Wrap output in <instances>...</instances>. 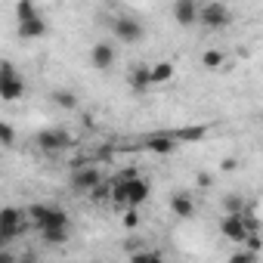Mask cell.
Returning <instances> with one entry per match:
<instances>
[{
    "mask_svg": "<svg viewBox=\"0 0 263 263\" xmlns=\"http://www.w3.org/2000/svg\"><path fill=\"white\" fill-rule=\"evenodd\" d=\"M99 183H102V174H99L96 167H81V171L71 174V186L81 189V192H90V189H96Z\"/></svg>",
    "mask_w": 263,
    "mask_h": 263,
    "instance_id": "cell-9",
    "label": "cell"
},
{
    "mask_svg": "<svg viewBox=\"0 0 263 263\" xmlns=\"http://www.w3.org/2000/svg\"><path fill=\"white\" fill-rule=\"evenodd\" d=\"M174 19H177V25H195L198 22V4L195 0H177L174 4Z\"/></svg>",
    "mask_w": 263,
    "mask_h": 263,
    "instance_id": "cell-10",
    "label": "cell"
},
{
    "mask_svg": "<svg viewBox=\"0 0 263 263\" xmlns=\"http://www.w3.org/2000/svg\"><path fill=\"white\" fill-rule=\"evenodd\" d=\"M25 93V81L22 71L10 62V59H0V99L4 102H16Z\"/></svg>",
    "mask_w": 263,
    "mask_h": 263,
    "instance_id": "cell-2",
    "label": "cell"
},
{
    "mask_svg": "<svg viewBox=\"0 0 263 263\" xmlns=\"http://www.w3.org/2000/svg\"><path fill=\"white\" fill-rule=\"evenodd\" d=\"M41 238L47 245H65L68 241V229H47V232H41Z\"/></svg>",
    "mask_w": 263,
    "mask_h": 263,
    "instance_id": "cell-20",
    "label": "cell"
},
{
    "mask_svg": "<svg viewBox=\"0 0 263 263\" xmlns=\"http://www.w3.org/2000/svg\"><path fill=\"white\" fill-rule=\"evenodd\" d=\"M93 263H102V260H93Z\"/></svg>",
    "mask_w": 263,
    "mask_h": 263,
    "instance_id": "cell-32",
    "label": "cell"
},
{
    "mask_svg": "<svg viewBox=\"0 0 263 263\" xmlns=\"http://www.w3.org/2000/svg\"><path fill=\"white\" fill-rule=\"evenodd\" d=\"M13 143H16V130H13V124L0 121V146H13Z\"/></svg>",
    "mask_w": 263,
    "mask_h": 263,
    "instance_id": "cell-21",
    "label": "cell"
},
{
    "mask_svg": "<svg viewBox=\"0 0 263 263\" xmlns=\"http://www.w3.org/2000/svg\"><path fill=\"white\" fill-rule=\"evenodd\" d=\"M130 87H134V90L152 87V81H149V65H137L134 71H130Z\"/></svg>",
    "mask_w": 263,
    "mask_h": 263,
    "instance_id": "cell-16",
    "label": "cell"
},
{
    "mask_svg": "<svg viewBox=\"0 0 263 263\" xmlns=\"http://www.w3.org/2000/svg\"><path fill=\"white\" fill-rule=\"evenodd\" d=\"M28 220L37 232H47V229H68V214L62 208H50V204H31L28 211Z\"/></svg>",
    "mask_w": 263,
    "mask_h": 263,
    "instance_id": "cell-1",
    "label": "cell"
},
{
    "mask_svg": "<svg viewBox=\"0 0 263 263\" xmlns=\"http://www.w3.org/2000/svg\"><path fill=\"white\" fill-rule=\"evenodd\" d=\"M16 263H41V257H37L34 251H25V254H19V257H16Z\"/></svg>",
    "mask_w": 263,
    "mask_h": 263,
    "instance_id": "cell-27",
    "label": "cell"
},
{
    "mask_svg": "<svg viewBox=\"0 0 263 263\" xmlns=\"http://www.w3.org/2000/svg\"><path fill=\"white\" fill-rule=\"evenodd\" d=\"M149 263H164V257H161L158 251H152V257H149Z\"/></svg>",
    "mask_w": 263,
    "mask_h": 263,
    "instance_id": "cell-30",
    "label": "cell"
},
{
    "mask_svg": "<svg viewBox=\"0 0 263 263\" xmlns=\"http://www.w3.org/2000/svg\"><path fill=\"white\" fill-rule=\"evenodd\" d=\"M229 19H232V13H229V7L223 4V0H211V4L198 7V22L204 28H226Z\"/></svg>",
    "mask_w": 263,
    "mask_h": 263,
    "instance_id": "cell-4",
    "label": "cell"
},
{
    "mask_svg": "<svg viewBox=\"0 0 263 263\" xmlns=\"http://www.w3.org/2000/svg\"><path fill=\"white\" fill-rule=\"evenodd\" d=\"M4 248H7V238H4V235H0V251H4Z\"/></svg>",
    "mask_w": 263,
    "mask_h": 263,
    "instance_id": "cell-31",
    "label": "cell"
},
{
    "mask_svg": "<svg viewBox=\"0 0 263 263\" xmlns=\"http://www.w3.org/2000/svg\"><path fill=\"white\" fill-rule=\"evenodd\" d=\"M226 214H245L241 195H226Z\"/></svg>",
    "mask_w": 263,
    "mask_h": 263,
    "instance_id": "cell-22",
    "label": "cell"
},
{
    "mask_svg": "<svg viewBox=\"0 0 263 263\" xmlns=\"http://www.w3.org/2000/svg\"><path fill=\"white\" fill-rule=\"evenodd\" d=\"M220 232H223L229 241L241 245V241L248 238V232H245V214H226V217L220 220Z\"/></svg>",
    "mask_w": 263,
    "mask_h": 263,
    "instance_id": "cell-7",
    "label": "cell"
},
{
    "mask_svg": "<svg viewBox=\"0 0 263 263\" xmlns=\"http://www.w3.org/2000/svg\"><path fill=\"white\" fill-rule=\"evenodd\" d=\"M198 186H211V174L208 171H198Z\"/></svg>",
    "mask_w": 263,
    "mask_h": 263,
    "instance_id": "cell-29",
    "label": "cell"
},
{
    "mask_svg": "<svg viewBox=\"0 0 263 263\" xmlns=\"http://www.w3.org/2000/svg\"><path fill=\"white\" fill-rule=\"evenodd\" d=\"M41 10L31 4V0H22V4H16V25H22V22H28V19H34Z\"/></svg>",
    "mask_w": 263,
    "mask_h": 263,
    "instance_id": "cell-17",
    "label": "cell"
},
{
    "mask_svg": "<svg viewBox=\"0 0 263 263\" xmlns=\"http://www.w3.org/2000/svg\"><path fill=\"white\" fill-rule=\"evenodd\" d=\"M53 102L59 108H78V96L71 90H53Z\"/></svg>",
    "mask_w": 263,
    "mask_h": 263,
    "instance_id": "cell-18",
    "label": "cell"
},
{
    "mask_svg": "<svg viewBox=\"0 0 263 263\" xmlns=\"http://www.w3.org/2000/svg\"><path fill=\"white\" fill-rule=\"evenodd\" d=\"M28 226H31V220H28V214L22 208H4L0 211V235H4L7 241L25 235Z\"/></svg>",
    "mask_w": 263,
    "mask_h": 263,
    "instance_id": "cell-3",
    "label": "cell"
},
{
    "mask_svg": "<svg viewBox=\"0 0 263 263\" xmlns=\"http://www.w3.org/2000/svg\"><path fill=\"white\" fill-rule=\"evenodd\" d=\"M143 149L146 152H155V155H171V152H177V140L171 134H155V137H149L143 143Z\"/></svg>",
    "mask_w": 263,
    "mask_h": 263,
    "instance_id": "cell-11",
    "label": "cell"
},
{
    "mask_svg": "<svg viewBox=\"0 0 263 263\" xmlns=\"http://www.w3.org/2000/svg\"><path fill=\"white\" fill-rule=\"evenodd\" d=\"M87 195H90V201L102 204V201H108V186H102V183H99V186H96V189H90Z\"/></svg>",
    "mask_w": 263,
    "mask_h": 263,
    "instance_id": "cell-23",
    "label": "cell"
},
{
    "mask_svg": "<svg viewBox=\"0 0 263 263\" xmlns=\"http://www.w3.org/2000/svg\"><path fill=\"white\" fill-rule=\"evenodd\" d=\"M111 31H115V37H118L121 44H137V41L146 37V28L140 25V19H130V16L115 19V22H111Z\"/></svg>",
    "mask_w": 263,
    "mask_h": 263,
    "instance_id": "cell-6",
    "label": "cell"
},
{
    "mask_svg": "<svg viewBox=\"0 0 263 263\" xmlns=\"http://www.w3.org/2000/svg\"><path fill=\"white\" fill-rule=\"evenodd\" d=\"M115 44H108V41H99V44H93V50H90V65L93 68H99V71H105V68H111L115 65Z\"/></svg>",
    "mask_w": 263,
    "mask_h": 263,
    "instance_id": "cell-8",
    "label": "cell"
},
{
    "mask_svg": "<svg viewBox=\"0 0 263 263\" xmlns=\"http://www.w3.org/2000/svg\"><path fill=\"white\" fill-rule=\"evenodd\" d=\"M149 257H152V251H134L130 254V263H149Z\"/></svg>",
    "mask_w": 263,
    "mask_h": 263,
    "instance_id": "cell-26",
    "label": "cell"
},
{
    "mask_svg": "<svg viewBox=\"0 0 263 263\" xmlns=\"http://www.w3.org/2000/svg\"><path fill=\"white\" fill-rule=\"evenodd\" d=\"M0 263H16V254L4 248V251H0Z\"/></svg>",
    "mask_w": 263,
    "mask_h": 263,
    "instance_id": "cell-28",
    "label": "cell"
},
{
    "mask_svg": "<svg viewBox=\"0 0 263 263\" xmlns=\"http://www.w3.org/2000/svg\"><path fill=\"white\" fill-rule=\"evenodd\" d=\"M68 146H71V137L65 134V130H59V127L41 130V134H37V149L47 152V155H59V152H65Z\"/></svg>",
    "mask_w": 263,
    "mask_h": 263,
    "instance_id": "cell-5",
    "label": "cell"
},
{
    "mask_svg": "<svg viewBox=\"0 0 263 263\" xmlns=\"http://www.w3.org/2000/svg\"><path fill=\"white\" fill-rule=\"evenodd\" d=\"M177 143H198V140H204L208 137V127L204 124H192V127H180V130H174L171 134Z\"/></svg>",
    "mask_w": 263,
    "mask_h": 263,
    "instance_id": "cell-14",
    "label": "cell"
},
{
    "mask_svg": "<svg viewBox=\"0 0 263 263\" xmlns=\"http://www.w3.org/2000/svg\"><path fill=\"white\" fill-rule=\"evenodd\" d=\"M171 78H174V65L171 62H158V65L149 68V81L152 84H167Z\"/></svg>",
    "mask_w": 263,
    "mask_h": 263,
    "instance_id": "cell-15",
    "label": "cell"
},
{
    "mask_svg": "<svg viewBox=\"0 0 263 263\" xmlns=\"http://www.w3.org/2000/svg\"><path fill=\"white\" fill-rule=\"evenodd\" d=\"M229 263H257V257H254V254H248L245 248H238V251L229 257Z\"/></svg>",
    "mask_w": 263,
    "mask_h": 263,
    "instance_id": "cell-25",
    "label": "cell"
},
{
    "mask_svg": "<svg viewBox=\"0 0 263 263\" xmlns=\"http://www.w3.org/2000/svg\"><path fill=\"white\" fill-rule=\"evenodd\" d=\"M171 211H174L180 220L195 217V201H192V195H189V192H174V195H171Z\"/></svg>",
    "mask_w": 263,
    "mask_h": 263,
    "instance_id": "cell-12",
    "label": "cell"
},
{
    "mask_svg": "<svg viewBox=\"0 0 263 263\" xmlns=\"http://www.w3.org/2000/svg\"><path fill=\"white\" fill-rule=\"evenodd\" d=\"M16 31H19V37H22V41H31V37H44V34H47V19L37 13L34 19H28V22L16 25Z\"/></svg>",
    "mask_w": 263,
    "mask_h": 263,
    "instance_id": "cell-13",
    "label": "cell"
},
{
    "mask_svg": "<svg viewBox=\"0 0 263 263\" xmlns=\"http://www.w3.org/2000/svg\"><path fill=\"white\" fill-rule=\"evenodd\" d=\"M124 226H127V229H137V226H140V211H137V208H127V214H124Z\"/></svg>",
    "mask_w": 263,
    "mask_h": 263,
    "instance_id": "cell-24",
    "label": "cell"
},
{
    "mask_svg": "<svg viewBox=\"0 0 263 263\" xmlns=\"http://www.w3.org/2000/svg\"><path fill=\"white\" fill-rule=\"evenodd\" d=\"M223 59H226L223 50H204V53H201V65H204V68H220Z\"/></svg>",
    "mask_w": 263,
    "mask_h": 263,
    "instance_id": "cell-19",
    "label": "cell"
}]
</instances>
